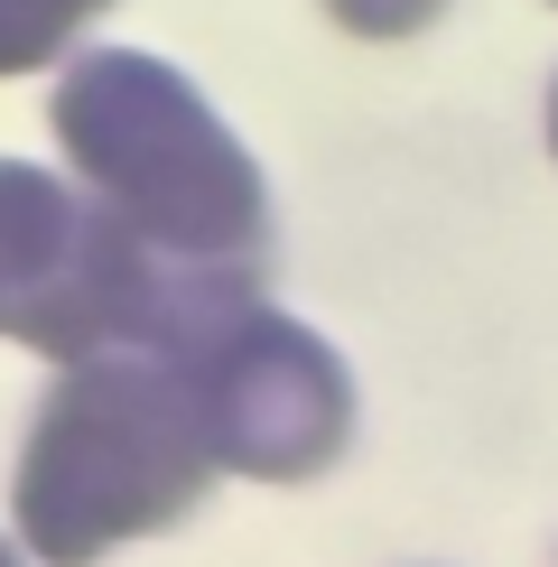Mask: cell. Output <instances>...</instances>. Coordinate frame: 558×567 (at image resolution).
<instances>
[{
    "label": "cell",
    "mask_w": 558,
    "mask_h": 567,
    "mask_svg": "<svg viewBox=\"0 0 558 567\" xmlns=\"http://www.w3.org/2000/svg\"><path fill=\"white\" fill-rule=\"evenodd\" d=\"M56 150L149 251L186 270H261L270 196L251 150L224 131L177 65L140 47H93L56 75Z\"/></svg>",
    "instance_id": "1"
},
{
    "label": "cell",
    "mask_w": 558,
    "mask_h": 567,
    "mask_svg": "<svg viewBox=\"0 0 558 567\" xmlns=\"http://www.w3.org/2000/svg\"><path fill=\"white\" fill-rule=\"evenodd\" d=\"M215 446L196 429L177 353H84L38 400L19 446V539L46 567H93L122 539L186 522L215 484Z\"/></svg>",
    "instance_id": "2"
},
{
    "label": "cell",
    "mask_w": 558,
    "mask_h": 567,
    "mask_svg": "<svg viewBox=\"0 0 558 567\" xmlns=\"http://www.w3.org/2000/svg\"><path fill=\"white\" fill-rule=\"evenodd\" d=\"M251 279L261 270H186L103 196H65L46 168L0 158V336L46 363L186 353L215 317L251 307Z\"/></svg>",
    "instance_id": "3"
},
{
    "label": "cell",
    "mask_w": 558,
    "mask_h": 567,
    "mask_svg": "<svg viewBox=\"0 0 558 567\" xmlns=\"http://www.w3.org/2000/svg\"><path fill=\"white\" fill-rule=\"evenodd\" d=\"M196 429L215 446L224 475L251 484H308L344 456L354 437V382H344L335 344L298 317H270L261 298L215 317L177 353Z\"/></svg>",
    "instance_id": "4"
},
{
    "label": "cell",
    "mask_w": 558,
    "mask_h": 567,
    "mask_svg": "<svg viewBox=\"0 0 558 567\" xmlns=\"http://www.w3.org/2000/svg\"><path fill=\"white\" fill-rule=\"evenodd\" d=\"M93 10H112V0H0V75L56 65V47H75Z\"/></svg>",
    "instance_id": "5"
},
{
    "label": "cell",
    "mask_w": 558,
    "mask_h": 567,
    "mask_svg": "<svg viewBox=\"0 0 558 567\" xmlns=\"http://www.w3.org/2000/svg\"><path fill=\"white\" fill-rule=\"evenodd\" d=\"M335 10V29H354V38H418L447 0H326Z\"/></svg>",
    "instance_id": "6"
},
{
    "label": "cell",
    "mask_w": 558,
    "mask_h": 567,
    "mask_svg": "<svg viewBox=\"0 0 558 567\" xmlns=\"http://www.w3.org/2000/svg\"><path fill=\"white\" fill-rule=\"evenodd\" d=\"M549 150H558V84H549Z\"/></svg>",
    "instance_id": "7"
},
{
    "label": "cell",
    "mask_w": 558,
    "mask_h": 567,
    "mask_svg": "<svg viewBox=\"0 0 558 567\" xmlns=\"http://www.w3.org/2000/svg\"><path fill=\"white\" fill-rule=\"evenodd\" d=\"M0 567H19V549H10V539H0Z\"/></svg>",
    "instance_id": "8"
}]
</instances>
